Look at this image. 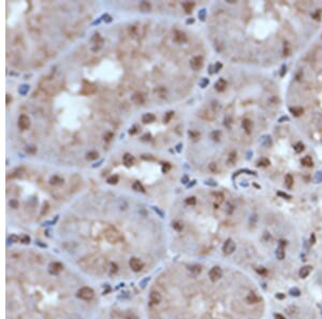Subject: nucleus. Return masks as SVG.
Wrapping results in <instances>:
<instances>
[{"label": "nucleus", "mask_w": 322, "mask_h": 319, "mask_svg": "<svg viewBox=\"0 0 322 319\" xmlns=\"http://www.w3.org/2000/svg\"><path fill=\"white\" fill-rule=\"evenodd\" d=\"M94 92H96V86H94V84L90 83V82L84 81L83 89H82L81 94H83V95H91V94H94Z\"/></svg>", "instance_id": "nucleus-15"}, {"label": "nucleus", "mask_w": 322, "mask_h": 319, "mask_svg": "<svg viewBox=\"0 0 322 319\" xmlns=\"http://www.w3.org/2000/svg\"><path fill=\"white\" fill-rule=\"evenodd\" d=\"M112 138H113V133H112V132H107V133L104 136V140L107 141V142L112 140Z\"/></svg>", "instance_id": "nucleus-46"}, {"label": "nucleus", "mask_w": 322, "mask_h": 319, "mask_svg": "<svg viewBox=\"0 0 322 319\" xmlns=\"http://www.w3.org/2000/svg\"><path fill=\"white\" fill-rule=\"evenodd\" d=\"M311 270H313V268L310 265H305V267L301 268V270L298 271V275H300L301 278H306L310 274Z\"/></svg>", "instance_id": "nucleus-22"}, {"label": "nucleus", "mask_w": 322, "mask_h": 319, "mask_svg": "<svg viewBox=\"0 0 322 319\" xmlns=\"http://www.w3.org/2000/svg\"><path fill=\"white\" fill-rule=\"evenodd\" d=\"M125 318H126V319H138V317H136L135 315H133V314H130V313H128L127 315H125Z\"/></svg>", "instance_id": "nucleus-49"}, {"label": "nucleus", "mask_w": 322, "mask_h": 319, "mask_svg": "<svg viewBox=\"0 0 322 319\" xmlns=\"http://www.w3.org/2000/svg\"><path fill=\"white\" fill-rule=\"evenodd\" d=\"M173 228L175 230H177V231H182L183 230V225L180 223H177V221H175V223H173Z\"/></svg>", "instance_id": "nucleus-42"}, {"label": "nucleus", "mask_w": 322, "mask_h": 319, "mask_svg": "<svg viewBox=\"0 0 322 319\" xmlns=\"http://www.w3.org/2000/svg\"><path fill=\"white\" fill-rule=\"evenodd\" d=\"M246 300H247L248 303H257V302L259 301L258 297H257V295H254V293H250V295H248L247 299H246Z\"/></svg>", "instance_id": "nucleus-33"}, {"label": "nucleus", "mask_w": 322, "mask_h": 319, "mask_svg": "<svg viewBox=\"0 0 322 319\" xmlns=\"http://www.w3.org/2000/svg\"><path fill=\"white\" fill-rule=\"evenodd\" d=\"M27 23L29 24V26L31 27V29H35V30H40L42 26V18L40 16H33L27 20Z\"/></svg>", "instance_id": "nucleus-11"}, {"label": "nucleus", "mask_w": 322, "mask_h": 319, "mask_svg": "<svg viewBox=\"0 0 322 319\" xmlns=\"http://www.w3.org/2000/svg\"><path fill=\"white\" fill-rule=\"evenodd\" d=\"M79 265L82 267V269L85 270L86 272L91 274H100L104 272L106 268V261L104 258L98 256V255H90L85 258H83L79 262Z\"/></svg>", "instance_id": "nucleus-1"}, {"label": "nucleus", "mask_w": 322, "mask_h": 319, "mask_svg": "<svg viewBox=\"0 0 322 319\" xmlns=\"http://www.w3.org/2000/svg\"><path fill=\"white\" fill-rule=\"evenodd\" d=\"M278 195H279V196H281V197H283V198H288V199H290V198H291V197H290V196H288L287 193H278Z\"/></svg>", "instance_id": "nucleus-55"}, {"label": "nucleus", "mask_w": 322, "mask_h": 319, "mask_svg": "<svg viewBox=\"0 0 322 319\" xmlns=\"http://www.w3.org/2000/svg\"><path fill=\"white\" fill-rule=\"evenodd\" d=\"M204 65V59L202 56H194L193 58H191L190 60V67L192 70L199 71L200 69H202Z\"/></svg>", "instance_id": "nucleus-6"}, {"label": "nucleus", "mask_w": 322, "mask_h": 319, "mask_svg": "<svg viewBox=\"0 0 322 319\" xmlns=\"http://www.w3.org/2000/svg\"><path fill=\"white\" fill-rule=\"evenodd\" d=\"M208 276H209V280L212 282H217L218 280H220L222 276V270L220 269L219 267H213L212 269L209 270V273H208Z\"/></svg>", "instance_id": "nucleus-7"}, {"label": "nucleus", "mask_w": 322, "mask_h": 319, "mask_svg": "<svg viewBox=\"0 0 322 319\" xmlns=\"http://www.w3.org/2000/svg\"><path fill=\"white\" fill-rule=\"evenodd\" d=\"M301 162H302V164L305 167H313V159H311L310 156H305L304 158H302Z\"/></svg>", "instance_id": "nucleus-28"}, {"label": "nucleus", "mask_w": 322, "mask_h": 319, "mask_svg": "<svg viewBox=\"0 0 322 319\" xmlns=\"http://www.w3.org/2000/svg\"><path fill=\"white\" fill-rule=\"evenodd\" d=\"M18 127H20L22 130H27L30 127V119L27 115L23 114L18 117Z\"/></svg>", "instance_id": "nucleus-13"}, {"label": "nucleus", "mask_w": 322, "mask_h": 319, "mask_svg": "<svg viewBox=\"0 0 322 319\" xmlns=\"http://www.w3.org/2000/svg\"><path fill=\"white\" fill-rule=\"evenodd\" d=\"M29 241H30V238H29V236L25 235L24 238H23V243H26L27 244V243H29Z\"/></svg>", "instance_id": "nucleus-52"}, {"label": "nucleus", "mask_w": 322, "mask_h": 319, "mask_svg": "<svg viewBox=\"0 0 322 319\" xmlns=\"http://www.w3.org/2000/svg\"><path fill=\"white\" fill-rule=\"evenodd\" d=\"M242 127H243V129L245 130V132L247 134H250L252 131V127H254V124H252V122L250 119H248V118H246V119L243 120V122H242Z\"/></svg>", "instance_id": "nucleus-20"}, {"label": "nucleus", "mask_w": 322, "mask_h": 319, "mask_svg": "<svg viewBox=\"0 0 322 319\" xmlns=\"http://www.w3.org/2000/svg\"><path fill=\"white\" fill-rule=\"evenodd\" d=\"M10 205H11L12 208H18V202L16 201L15 199H13V200H11V201H10Z\"/></svg>", "instance_id": "nucleus-47"}, {"label": "nucleus", "mask_w": 322, "mask_h": 319, "mask_svg": "<svg viewBox=\"0 0 322 319\" xmlns=\"http://www.w3.org/2000/svg\"><path fill=\"white\" fill-rule=\"evenodd\" d=\"M103 235H104L105 240L109 243H111V244H117V243L123 242L124 240L123 234H121L116 228L112 227V226H109L107 228H105L104 232H103Z\"/></svg>", "instance_id": "nucleus-3"}, {"label": "nucleus", "mask_w": 322, "mask_h": 319, "mask_svg": "<svg viewBox=\"0 0 322 319\" xmlns=\"http://www.w3.org/2000/svg\"><path fill=\"white\" fill-rule=\"evenodd\" d=\"M219 137H220V132L219 131H215L214 133H213V138H214L215 141L219 140Z\"/></svg>", "instance_id": "nucleus-50"}, {"label": "nucleus", "mask_w": 322, "mask_h": 319, "mask_svg": "<svg viewBox=\"0 0 322 319\" xmlns=\"http://www.w3.org/2000/svg\"><path fill=\"white\" fill-rule=\"evenodd\" d=\"M195 202H197V200H195L194 197H189L186 199V203L188 204V205H194Z\"/></svg>", "instance_id": "nucleus-39"}, {"label": "nucleus", "mask_w": 322, "mask_h": 319, "mask_svg": "<svg viewBox=\"0 0 322 319\" xmlns=\"http://www.w3.org/2000/svg\"><path fill=\"white\" fill-rule=\"evenodd\" d=\"M235 248H236V245H235V243L233 242L231 238H229V240H227V242L224 244L222 250H224V255H227V256H230V255H232V253H234Z\"/></svg>", "instance_id": "nucleus-9"}, {"label": "nucleus", "mask_w": 322, "mask_h": 319, "mask_svg": "<svg viewBox=\"0 0 322 319\" xmlns=\"http://www.w3.org/2000/svg\"><path fill=\"white\" fill-rule=\"evenodd\" d=\"M129 265H130V268H131L132 271H134V272H140V271H142L143 267H144V263H143V261L141 260V259L133 257V258L130 259Z\"/></svg>", "instance_id": "nucleus-8"}, {"label": "nucleus", "mask_w": 322, "mask_h": 319, "mask_svg": "<svg viewBox=\"0 0 322 319\" xmlns=\"http://www.w3.org/2000/svg\"><path fill=\"white\" fill-rule=\"evenodd\" d=\"M62 268H64V265L60 262H53L48 267V272L52 275H57V274H59L62 271Z\"/></svg>", "instance_id": "nucleus-16"}, {"label": "nucleus", "mask_w": 322, "mask_h": 319, "mask_svg": "<svg viewBox=\"0 0 322 319\" xmlns=\"http://www.w3.org/2000/svg\"><path fill=\"white\" fill-rule=\"evenodd\" d=\"M107 183L111 184V185L117 184L118 183V176H117V175H113V176L109 177V178H107Z\"/></svg>", "instance_id": "nucleus-35"}, {"label": "nucleus", "mask_w": 322, "mask_h": 319, "mask_svg": "<svg viewBox=\"0 0 322 319\" xmlns=\"http://www.w3.org/2000/svg\"><path fill=\"white\" fill-rule=\"evenodd\" d=\"M132 188H133V190H135V191H141V193H144L145 191L144 187H143L140 182H134L133 185H132Z\"/></svg>", "instance_id": "nucleus-32"}, {"label": "nucleus", "mask_w": 322, "mask_h": 319, "mask_svg": "<svg viewBox=\"0 0 322 319\" xmlns=\"http://www.w3.org/2000/svg\"><path fill=\"white\" fill-rule=\"evenodd\" d=\"M140 7H141V9L144 10V11H148V10L150 9V5H149L148 2H142L140 5Z\"/></svg>", "instance_id": "nucleus-40"}, {"label": "nucleus", "mask_w": 322, "mask_h": 319, "mask_svg": "<svg viewBox=\"0 0 322 319\" xmlns=\"http://www.w3.org/2000/svg\"><path fill=\"white\" fill-rule=\"evenodd\" d=\"M94 290L89 287H82L79 291H77L76 295L80 299L84 300V301H90L94 298Z\"/></svg>", "instance_id": "nucleus-4"}, {"label": "nucleus", "mask_w": 322, "mask_h": 319, "mask_svg": "<svg viewBox=\"0 0 322 319\" xmlns=\"http://www.w3.org/2000/svg\"><path fill=\"white\" fill-rule=\"evenodd\" d=\"M294 151L296 152V153H301V152L304 151V144L303 143H298V144L294 146Z\"/></svg>", "instance_id": "nucleus-37"}, {"label": "nucleus", "mask_w": 322, "mask_h": 319, "mask_svg": "<svg viewBox=\"0 0 322 319\" xmlns=\"http://www.w3.org/2000/svg\"><path fill=\"white\" fill-rule=\"evenodd\" d=\"M259 163H260L261 166L265 167V166H268V164H270V161H268L267 159H264V158H263V159H261L260 161H259Z\"/></svg>", "instance_id": "nucleus-48"}, {"label": "nucleus", "mask_w": 322, "mask_h": 319, "mask_svg": "<svg viewBox=\"0 0 322 319\" xmlns=\"http://www.w3.org/2000/svg\"><path fill=\"white\" fill-rule=\"evenodd\" d=\"M293 177H292L291 174H287L286 175V178H285V184L288 188H292L293 186Z\"/></svg>", "instance_id": "nucleus-30"}, {"label": "nucleus", "mask_w": 322, "mask_h": 319, "mask_svg": "<svg viewBox=\"0 0 322 319\" xmlns=\"http://www.w3.org/2000/svg\"><path fill=\"white\" fill-rule=\"evenodd\" d=\"M276 298H278V299H283V295H276Z\"/></svg>", "instance_id": "nucleus-58"}, {"label": "nucleus", "mask_w": 322, "mask_h": 319, "mask_svg": "<svg viewBox=\"0 0 322 319\" xmlns=\"http://www.w3.org/2000/svg\"><path fill=\"white\" fill-rule=\"evenodd\" d=\"M116 271H117V265L112 263V271H111V273H115Z\"/></svg>", "instance_id": "nucleus-51"}, {"label": "nucleus", "mask_w": 322, "mask_h": 319, "mask_svg": "<svg viewBox=\"0 0 322 319\" xmlns=\"http://www.w3.org/2000/svg\"><path fill=\"white\" fill-rule=\"evenodd\" d=\"M40 89L47 96H54L59 90V85L53 77H45L42 79L39 84Z\"/></svg>", "instance_id": "nucleus-2"}, {"label": "nucleus", "mask_w": 322, "mask_h": 319, "mask_svg": "<svg viewBox=\"0 0 322 319\" xmlns=\"http://www.w3.org/2000/svg\"><path fill=\"white\" fill-rule=\"evenodd\" d=\"M155 120H156V116L151 113L144 114V115L142 116V122H144V124H150V122H154Z\"/></svg>", "instance_id": "nucleus-24"}, {"label": "nucleus", "mask_w": 322, "mask_h": 319, "mask_svg": "<svg viewBox=\"0 0 322 319\" xmlns=\"http://www.w3.org/2000/svg\"><path fill=\"white\" fill-rule=\"evenodd\" d=\"M207 83H208V81H207V80H204V82H203V83H202V86H203V87H204V86H205Z\"/></svg>", "instance_id": "nucleus-57"}, {"label": "nucleus", "mask_w": 322, "mask_h": 319, "mask_svg": "<svg viewBox=\"0 0 322 319\" xmlns=\"http://www.w3.org/2000/svg\"><path fill=\"white\" fill-rule=\"evenodd\" d=\"M286 256V253H285V241H280V244L279 246L277 247L276 249V257L277 259L279 260H283Z\"/></svg>", "instance_id": "nucleus-17"}, {"label": "nucleus", "mask_w": 322, "mask_h": 319, "mask_svg": "<svg viewBox=\"0 0 322 319\" xmlns=\"http://www.w3.org/2000/svg\"><path fill=\"white\" fill-rule=\"evenodd\" d=\"M275 318H276V319H286L281 314H276V315H275Z\"/></svg>", "instance_id": "nucleus-54"}, {"label": "nucleus", "mask_w": 322, "mask_h": 319, "mask_svg": "<svg viewBox=\"0 0 322 319\" xmlns=\"http://www.w3.org/2000/svg\"><path fill=\"white\" fill-rule=\"evenodd\" d=\"M174 40H175L177 43H184V42L187 41L186 33L180 30H175L174 31Z\"/></svg>", "instance_id": "nucleus-18"}, {"label": "nucleus", "mask_w": 322, "mask_h": 319, "mask_svg": "<svg viewBox=\"0 0 322 319\" xmlns=\"http://www.w3.org/2000/svg\"><path fill=\"white\" fill-rule=\"evenodd\" d=\"M48 208H50V205H48V203H47V202H44V204H43V208H42V212H41V215H42V216H43L44 214H46V213H47Z\"/></svg>", "instance_id": "nucleus-43"}, {"label": "nucleus", "mask_w": 322, "mask_h": 319, "mask_svg": "<svg viewBox=\"0 0 322 319\" xmlns=\"http://www.w3.org/2000/svg\"><path fill=\"white\" fill-rule=\"evenodd\" d=\"M98 158V153L97 152H89L87 154V159L88 160H96Z\"/></svg>", "instance_id": "nucleus-36"}, {"label": "nucleus", "mask_w": 322, "mask_h": 319, "mask_svg": "<svg viewBox=\"0 0 322 319\" xmlns=\"http://www.w3.org/2000/svg\"><path fill=\"white\" fill-rule=\"evenodd\" d=\"M50 184L52 186H60L64 184V178L58 176V175H55V176H53L52 178L50 179Z\"/></svg>", "instance_id": "nucleus-25"}, {"label": "nucleus", "mask_w": 322, "mask_h": 319, "mask_svg": "<svg viewBox=\"0 0 322 319\" xmlns=\"http://www.w3.org/2000/svg\"><path fill=\"white\" fill-rule=\"evenodd\" d=\"M123 160H124V163H125V166L128 167V168H130V167H131L132 164H133V162H134L133 156L130 155V154H125Z\"/></svg>", "instance_id": "nucleus-26"}, {"label": "nucleus", "mask_w": 322, "mask_h": 319, "mask_svg": "<svg viewBox=\"0 0 322 319\" xmlns=\"http://www.w3.org/2000/svg\"><path fill=\"white\" fill-rule=\"evenodd\" d=\"M28 89H29V87H28V86H22V87H20V89H18V92H20V94L25 95V94H26V92H27V90H28Z\"/></svg>", "instance_id": "nucleus-44"}, {"label": "nucleus", "mask_w": 322, "mask_h": 319, "mask_svg": "<svg viewBox=\"0 0 322 319\" xmlns=\"http://www.w3.org/2000/svg\"><path fill=\"white\" fill-rule=\"evenodd\" d=\"M173 116H174V112L173 111L168 112V113L165 114V118H163V122H165V124H168V122H169L170 120L172 119V117H173Z\"/></svg>", "instance_id": "nucleus-34"}, {"label": "nucleus", "mask_w": 322, "mask_h": 319, "mask_svg": "<svg viewBox=\"0 0 322 319\" xmlns=\"http://www.w3.org/2000/svg\"><path fill=\"white\" fill-rule=\"evenodd\" d=\"M91 42H92V51H94V52H98L103 46V42L104 41H103V39L101 38L100 33H94V36L91 39Z\"/></svg>", "instance_id": "nucleus-10"}, {"label": "nucleus", "mask_w": 322, "mask_h": 319, "mask_svg": "<svg viewBox=\"0 0 322 319\" xmlns=\"http://www.w3.org/2000/svg\"><path fill=\"white\" fill-rule=\"evenodd\" d=\"M26 175H27V171L25 170L24 168H20V169H17V170H15L13 176L17 177V178H25Z\"/></svg>", "instance_id": "nucleus-27"}, {"label": "nucleus", "mask_w": 322, "mask_h": 319, "mask_svg": "<svg viewBox=\"0 0 322 319\" xmlns=\"http://www.w3.org/2000/svg\"><path fill=\"white\" fill-rule=\"evenodd\" d=\"M224 195L218 193L217 195H216V202H217V205H219L220 203H222V202H224Z\"/></svg>", "instance_id": "nucleus-38"}, {"label": "nucleus", "mask_w": 322, "mask_h": 319, "mask_svg": "<svg viewBox=\"0 0 322 319\" xmlns=\"http://www.w3.org/2000/svg\"><path fill=\"white\" fill-rule=\"evenodd\" d=\"M64 32H65V35H66L68 38L76 37V36L79 35V32H80L79 25H76V24L67 25V26L64 28Z\"/></svg>", "instance_id": "nucleus-5"}, {"label": "nucleus", "mask_w": 322, "mask_h": 319, "mask_svg": "<svg viewBox=\"0 0 322 319\" xmlns=\"http://www.w3.org/2000/svg\"><path fill=\"white\" fill-rule=\"evenodd\" d=\"M183 8H184L186 13H191L192 9L194 8V2H184L183 3Z\"/></svg>", "instance_id": "nucleus-29"}, {"label": "nucleus", "mask_w": 322, "mask_h": 319, "mask_svg": "<svg viewBox=\"0 0 322 319\" xmlns=\"http://www.w3.org/2000/svg\"><path fill=\"white\" fill-rule=\"evenodd\" d=\"M258 272L260 274H262V275H265V274H266V270L263 269V268H262V269H260V270H258Z\"/></svg>", "instance_id": "nucleus-53"}, {"label": "nucleus", "mask_w": 322, "mask_h": 319, "mask_svg": "<svg viewBox=\"0 0 322 319\" xmlns=\"http://www.w3.org/2000/svg\"><path fill=\"white\" fill-rule=\"evenodd\" d=\"M290 111L292 112V114H293L294 116H300L303 114L304 110H303V107H291Z\"/></svg>", "instance_id": "nucleus-31"}, {"label": "nucleus", "mask_w": 322, "mask_h": 319, "mask_svg": "<svg viewBox=\"0 0 322 319\" xmlns=\"http://www.w3.org/2000/svg\"><path fill=\"white\" fill-rule=\"evenodd\" d=\"M10 104V95H7V105Z\"/></svg>", "instance_id": "nucleus-56"}, {"label": "nucleus", "mask_w": 322, "mask_h": 319, "mask_svg": "<svg viewBox=\"0 0 322 319\" xmlns=\"http://www.w3.org/2000/svg\"><path fill=\"white\" fill-rule=\"evenodd\" d=\"M170 169H171V164H170V163H165V164H163V167H162V172L167 173L168 171L170 170Z\"/></svg>", "instance_id": "nucleus-45"}, {"label": "nucleus", "mask_w": 322, "mask_h": 319, "mask_svg": "<svg viewBox=\"0 0 322 319\" xmlns=\"http://www.w3.org/2000/svg\"><path fill=\"white\" fill-rule=\"evenodd\" d=\"M161 300H162V297H161V293L159 291L153 290L149 295V301H150L151 305H158L161 302Z\"/></svg>", "instance_id": "nucleus-14"}, {"label": "nucleus", "mask_w": 322, "mask_h": 319, "mask_svg": "<svg viewBox=\"0 0 322 319\" xmlns=\"http://www.w3.org/2000/svg\"><path fill=\"white\" fill-rule=\"evenodd\" d=\"M139 130H140V128H139V126H136V125H134V126L132 127V128H130V130H129V133H130V134H135V133H138V132H139Z\"/></svg>", "instance_id": "nucleus-41"}, {"label": "nucleus", "mask_w": 322, "mask_h": 319, "mask_svg": "<svg viewBox=\"0 0 322 319\" xmlns=\"http://www.w3.org/2000/svg\"><path fill=\"white\" fill-rule=\"evenodd\" d=\"M200 116L206 120H214L215 119V113L212 111H209L208 109L202 110V111L200 112Z\"/></svg>", "instance_id": "nucleus-19"}, {"label": "nucleus", "mask_w": 322, "mask_h": 319, "mask_svg": "<svg viewBox=\"0 0 322 319\" xmlns=\"http://www.w3.org/2000/svg\"><path fill=\"white\" fill-rule=\"evenodd\" d=\"M46 59V52L44 50L38 51V53L35 52V59H33V62H35V66H40L44 62V60Z\"/></svg>", "instance_id": "nucleus-12"}, {"label": "nucleus", "mask_w": 322, "mask_h": 319, "mask_svg": "<svg viewBox=\"0 0 322 319\" xmlns=\"http://www.w3.org/2000/svg\"><path fill=\"white\" fill-rule=\"evenodd\" d=\"M131 100L133 101L135 104L141 105L145 102V97L143 96V94H141V92H135V94H133V96L131 97Z\"/></svg>", "instance_id": "nucleus-21"}, {"label": "nucleus", "mask_w": 322, "mask_h": 319, "mask_svg": "<svg viewBox=\"0 0 322 319\" xmlns=\"http://www.w3.org/2000/svg\"><path fill=\"white\" fill-rule=\"evenodd\" d=\"M226 87H227V82L224 81V79H219L216 82V84H215V88L219 92H222L224 90H226Z\"/></svg>", "instance_id": "nucleus-23"}]
</instances>
